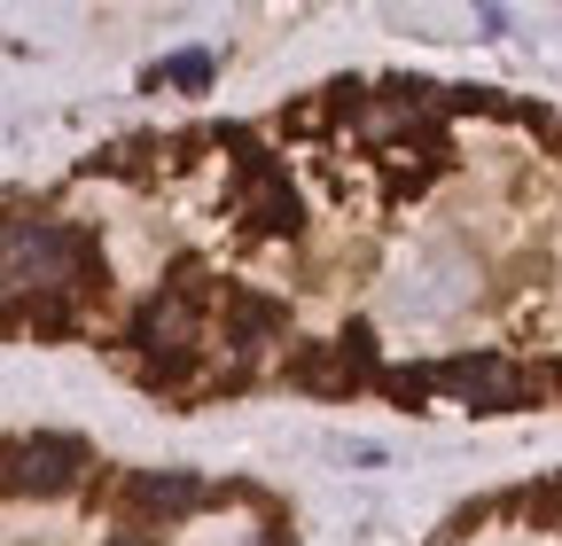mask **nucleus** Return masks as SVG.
<instances>
[{
  "label": "nucleus",
  "mask_w": 562,
  "mask_h": 546,
  "mask_svg": "<svg viewBox=\"0 0 562 546\" xmlns=\"http://www.w3.org/2000/svg\"><path fill=\"white\" fill-rule=\"evenodd\" d=\"M554 383H562V367H554Z\"/></svg>",
  "instance_id": "10"
},
{
  "label": "nucleus",
  "mask_w": 562,
  "mask_h": 546,
  "mask_svg": "<svg viewBox=\"0 0 562 546\" xmlns=\"http://www.w3.org/2000/svg\"><path fill=\"white\" fill-rule=\"evenodd\" d=\"M110 546H157V538H149V531H117Z\"/></svg>",
  "instance_id": "9"
},
{
  "label": "nucleus",
  "mask_w": 562,
  "mask_h": 546,
  "mask_svg": "<svg viewBox=\"0 0 562 546\" xmlns=\"http://www.w3.org/2000/svg\"><path fill=\"white\" fill-rule=\"evenodd\" d=\"M87 476V445L79 437H24V445H9V492H40V500H55V492H70Z\"/></svg>",
  "instance_id": "3"
},
{
  "label": "nucleus",
  "mask_w": 562,
  "mask_h": 546,
  "mask_svg": "<svg viewBox=\"0 0 562 546\" xmlns=\"http://www.w3.org/2000/svg\"><path fill=\"white\" fill-rule=\"evenodd\" d=\"M157 79H172L180 94H203V87H211V55H203V47H188V55H172V62H165Z\"/></svg>",
  "instance_id": "7"
},
{
  "label": "nucleus",
  "mask_w": 562,
  "mask_h": 546,
  "mask_svg": "<svg viewBox=\"0 0 562 546\" xmlns=\"http://www.w3.org/2000/svg\"><path fill=\"white\" fill-rule=\"evenodd\" d=\"M195 335H203L195 289H157L149 305L133 312V328H125V344H133V352H149V360H165V367H149V383L165 390V383H180V360L195 352Z\"/></svg>",
  "instance_id": "2"
},
{
  "label": "nucleus",
  "mask_w": 562,
  "mask_h": 546,
  "mask_svg": "<svg viewBox=\"0 0 562 546\" xmlns=\"http://www.w3.org/2000/svg\"><path fill=\"white\" fill-rule=\"evenodd\" d=\"M438 383L469 406V414H516V406L531 398V390H524V375H516L508 360H492V352H461V360H446V367H438Z\"/></svg>",
  "instance_id": "4"
},
{
  "label": "nucleus",
  "mask_w": 562,
  "mask_h": 546,
  "mask_svg": "<svg viewBox=\"0 0 562 546\" xmlns=\"http://www.w3.org/2000/svg\"><path fill=\"white\" fill-rule=\"evenodd\" d=\"M0 250H9V297H63V289H87L94 282V242L79 227L63 219H32L16 212L9 235H0Z\"/></svg>",
  "instance_id": "1"
},
{
  "label": "nucleus",
  "mask_w": 562,
  "mask_h": 546,
  "mask_svg": "<svg viewBox=\"0 0 562 546\" xmlns=\"http://www.w3.org/2000/svg\"><path fill=\"white\" fill-rule=\"evenodd\" d=\"M430 383H438V375H422V367H383V390H391V398H406V406L430 398Z\"/></svg>",
  "instance_id": "8"
},
{
  "label": "nucleus",
  "mask_w": 562,
  "mask_h": 546,
  "mask_svg": "<svg viewBox=\"0 0 562 546\" xmlns=\"http://www.w3.org/2000/svg\"><path fill=\"white\" fill-rule=\"evenodd\" d=\"M227 344H243V352H258V344H273L281 328H290V312H281L273 297H227Z\"/></svg>",
  "instance_id": "6"
},
{
  "label": "nucleus",
  "mask_w": 562,
  "mask_h": 546,
  "mask_svg": "<svg viewBox=\"0 0 562 546\" xmlns=\"http://www.w3.org/2000/svg\"><path fill=\"white\" fill-rule=\"evenodd\" d=\"M125 500L140 508V515H157V523H172V515H195L203 500H211V485H203V476H188V468H149V476H133V485H125Z\"/></svg>",
  "instance_id": "5"
}]
</instances>
